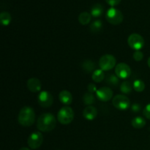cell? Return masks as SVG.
<instances>
[{
  "label": "cell",
  "instance_id": "obj_1",
  "mask_svg": "<svg viewBox=\"0 0 150 150\" xmlns=\"http://www.w3.org/2000/svg\"><path fill=\"white\" fill-rule=\"evenodd\" d=\"M57 125V120L51 113L41 114L37 122V127L41 132H50L54 130Z\"/></svg>",
  "mask_w": 150,
  "mask_h": 150
},
{
  "label": "cell",
  "instance_id": "obj_2",
  "mask_svg": "<svg viewBox=\"0 0 150 150\" xmlns=\"http://www.w3.org/2000/svg\"><path fill=\"white\" fill-rule=\"evenodd\" d=\"M35 112L30 106H24L19 111L18 122L23 127H30L35 123Z\"/></svg>",
  "mask_w": 150,
  "mask_h": 150
},
{
  "label": "cell",
  "instance_id": "obj_3",
  "mask_svg": "<svg viewBox=\"0 0 150 150\" xmlns=\"http://www.w3.org/2000/svg\"><path fill=\"white\" fill-rule=\"evenodd\" d=\"M74 119V111L70 106H64L57 113V120L62 125H69Z\"/></svg>",
  "mask_w": 150,
  "mask_h": 150
},
{
  "label": "cell",
  "instance_id": "obj_4",
  "mask_svg": "<svg viewBox=\"0 0 150 150\" xmlns=\"http://www.w3.org/2000/svg\"><path fill=\"white\" fill-rule=\"evenodd\" d=\"M105 18L108 23L113 25H119L123 21L124 16L122 13L118 9L111 7L108 9L105 14Z\"/></svg>",
  "mask_w": 150,
  "mask_h": 150
},
{
  "label": "cell",
  "instance_id": "obj_5",
  "mask_svg": "<svg viewBox=\"0 0 150 150\" xmlns=\"http://www.w3.org/2000/svg\"><path fill=\"white\" fill-rule=\"evenodd\" d=\"M117 64V59L111 54H105L100 58V68L103 71H108L114 68Z\"/></svg>",
  "mask_w": 150,
  "mask_h": 150
},
{
  "label": "cell",
  "instance_id": "obj_6",
  "mask_svg": "<svg viewBox=\"0 0 150 150\" xmlns=\"http://www.w3.org/2000/svg\"><path fill=\"white\" fill-rule=\"evenodd\" d=\"M128 45L135 51H140L144 46V39L142 35L137 33H133L127 38Z\"/></svg>",
  "mask_w": 150,
  "mask_h": 150
},
{
  "label": "cell",
  "instance_id": "obj_7",
  "mask_svg": "<svg viewBox=\"0 0 150 150\" xmlns=\"http://www.w3.org/2000/svg\"><path fill=\"white\" fill-rule=\"evenodd\" d=\"M112 104L117 109L125 111L130 106V101L127 96L124 95H117L113 98Z\"/></svg>",
  "mask_w": 150,
  "mask_h": 150
},
{
  "label": "cell",
  "instance_id": "obj_8",
  "mask_svg": "<svg viewBox=\"0 0 150 150\" xmlns=\"http://www.w3.org/2000/svg\"><path fill=\"white\" fill-rule=\"evenodd\" d=\"M43 142V136L39 131H35L29 135L27 140V144L32 149H38L42 145Z\"/></svg>",
  "mask_w": 150,
  "mask_h": 150
},
{
  "label": "cell",
  "instance_id": "obj_9",
  "mask_svg": "<svg viewBox=\"0 0 150 150\" xmlns=\"http://www.w3.org/2000/svg\"><path fill=\"white\" fill-rule=\"evenodd\" d=\"M115 75L121 79H127L131 75L130 67L126 63H119L115 67Z\"/></svg>",
  "mask_w": 150,
  "mask_h": 150
},
{
  "label": "cell",
  "instance_id": "obj_10",
  "mask_svg": "<svg viewBox=\"0 0 150 150\" xmlns=\"http://www.w3.org/2000/svg\"><path fill=\"white\" fill-rule=\"evenodd\" d=\"M38 101L39 105L42 108H49L54 103V98L49 92L42 91L38 95Z\"/></svg>",
  "mask_w": 150,
  "mask_h": 150
},
{
  "label": "cell",
  "instance_id": "obj_11",
  "mask_svg": "<svg viewBox=\"0 0 150 150\" xmlns=\"http://www.w3.org/2000/svg\"><path fill=\"white\" fill-rule=\"evenodd\" d=\"M96 97L99 100L102 102H108L113 97L112 89L109 87L103 86L97 90Z\"/></svg>",
  "mask_w": 150,
  "mask_h": 150
},
{
  "label": "cell",
  "instance_id": "obj_12",
  "mask_svg": "<svg viewBox=\"0 0 150 150\" xmlns=\"http://www.w3.org/2000/svg\"><path fill=\"white\" fill-rule=\"evenodd\" d=\"M42 83L40 81L36 78L29 79L27 81V88L32 93H37L41 90Z\"/></svg>",
  "mask_w": 150,
  "mask_h": 150
},
{
  "label": "cell",
  "instance_id": "obj_13",
  "mask_svg": "<svg viewBox=\"0 0 150 150\" xmlns=\"http://www.w3.org/2000/svg\"><path fill=\"white\" fill-rule=\"evenodd\" d=\"M97 116H98V110L93 105H88L83 111V117L86 120L92 121L96 118Z\"/></svg>",
  "mask_w": 150,
  "mask_h": 150
},
{
  "label": "cell",
  "instance_id": "obj_14",
  "mask_svg": "<svg viewBox=\"0 0 150 150\" xmlns=\"http://www.w3.org/2000/svg\"><path fill=\"white\" fill-rule=\"evenodd\" d=\"M59 99L62 104L68 106L73 102V95L67 90H62L59 94Z\"/></svg>",
  "mask_w": 150,
  "mask_h": 150
},
{
  "label": "cell",
  "instance_id": "obj_15",
  "mask_svg": "<svg viewBox=\"0 0 150 150\" xmlns=\"http://www.w3.org/2000/svg\"><path fill=\"white\" fill-rule=\"evenodd\" d=\"M104 12L103 6L101 4H95L91 9V15L94 18L100 17Z\"/></svg>",
  "mask_w": 150,
  "mask_h": 150
},
{
  "label": "cell",
  "instance_id": "obj_16",
  "mask_svg": "<svg viewBox=\"0 0 150 150\" xmlns=\"http://www.w3.org/2000/svg\"><path fill=\"white\" fill-rule=\"evenodd\" d=\"M105 79V73L101 69H97L92 73V79L96 83H100Z\"/></svg>",
  "mask_w": 150,
  "mask_h": 150
},
{
  "label": "cell",
  "instance_id": "obj_17",
  "mask_svg": "<svg viewBox=\"0 0 150 150\" xmlns=\"http://www.w3.org/2000/svg\"><path fill=\"white\" fill-rule=\"evenodd\" d=\"M131 125L134 128L142 129L146 125V120L142 117H136L133 119L131 122Z\"/></svg>",
  "mask_w": 150,
  "mask_h": 150
},
{
  "label": "cell",
  "instance_id": "obj_18",
  "mask_svg": "<svg viewBox=\"0 0 150 150\" xmlns=\"http://www.w3.org/2000/svg\"><path fill=\"white\" fill-rule=\"evenodd\" d=\"M133 89V84L128 81H123L120 85V91H121L122 93L125 94V95H128V94L131 93Z\"/></svg>",
  "mask_w": 150,
  "mask_h": 150
},
{
  "label": "cell",
  "instance_id": "obj_19",
  "mask_svg": "<svg viewBox=\"0 0 150 150\" xmlns=\"http://www.w3.org/2000/svg\"><path fill=\"white\" fill-rule=\"evenodd\" d=\"M92 15L88 12H83L79 16V21L82 25H87L90 23Z\"/></svg>",
  "mask_w": 150,
  "mask_h": 150
},
{
  "label": "cell",
  "instance_id": "obj_20",
  "mask_svg": "<svg viewBox=\"0 0 150 150\" xmlns=\"http://www.w3.org/2000/svg\"><path fill=\"white\" fill-rule=\"evenodd\" d=\"M12 21L11 15L8 12H1L0 14V22L3 26H8Z\"/></svg>",
  "mask_w": 150,
  "mask_h": 150
},
{
  "label": "cell",
  "instance_id": "obj_21",
  "mask_svg": "<svg viewBox=\"0 0 150 150\" xmlns=\"http://www.w3.org/2000/svg\"><path fill=\"white\" fill-rule=\"evenodd\" d=\"M90 31L92 33H98L100 32L101 29H103V22L100 20H96L92 22L89 26Z\"/></svg>",
  "mask_w": 150,
  "mask_h": 150
},
{
  "label": "cell",
  "instance_id": "obj_22",
  "mask_svg": "<svg viewBox=\"0 0 150 150\" xmlns=\"http://www.w3.org/2000/svg\"><path fill=\"white\" fill-rule=\"evenodd\" d=\"M83 102L85 105H92L95 102V95L90 92H86L83 96Z\"/></svg>",
  "mask_w": 150,
  "mask_h": 150
},
{
  "label": "cell",
  "instance_id": "obj_23",
  "mask_svg": "<svg viewBox=\"0 0 150 150\" xmlns=\"http://www.w3.org/2000/svg\"><path fill=\"white\" fill-rule=\"evenodd\" d=\"M82 68L83 69L85 72L86 73H91V72L95 71V62H93L91 60H86L85 62H83V64H82Z\"/></svg>",
  "mask_w": 150,
  "mask_h": 150
},
{
  "label": "cell",
  "instance_id": "obj_24",
  "mask_svg": "<svg viewBox=\"0 0 150 150\" xmlns=\"http://www.w3.org/2000/svg\"><path fill=\"white\" fill-rule=\"evenodd\" d=\"M133 89L137 92H142L145 89V83L141 79H137V80L134 81L133 83Z\"/></svg>",
  "mask_w": 150,
  "mask_h": 150
},
{
  "label": "cell",
  "instance_id": "obj_25",
  "mask_svg": "<svg viewBox=\"0 0 150 150\" xmlns=\"http://www.w3.org/2000/svg\"><path fill=\"white\" fill-rule=\"evenodd\" d=\"M119 78L114 74H109L106 77V83L110 86H117L119 84Z\"/></svg>",
  "mask_w": 150,
  "mask_h": 150
},
{
  "label": "cell",
  "instance_id": "obj_26",
  "mask_svg": "<svg viewBox=\"0 0 150 150\" xmlns=\"http://www.w3.org/2000/svg\"><path fill=\"white\" fill-rule=\"evenodd\" d=\"M133 57L135 61L140 62L144 59V54L141 51H136L133 53Z\"/></svg>",
  "mask_w": 150,
  "mask_h": 150
},
{
  "label": "cell",
  "instance_id": "obj_27",
  "mask_svg": "<svg viewBox=\"0 0 150 150\" xmlns=\"http://www.w3.org/2000/svg\"><path fill=\"white\" fill-rule=\"evenodd\" d=\"M143 115L148 120H150V103L145 106L143 110Z\"/></svg>",
  "mask_w": 150,
  "mask_h": 150
},
{
  "label": "cell",
  "instance_id": "obj_28",
  "mask_svg": "<svg viewBox=\"0 0 150 150\" xmlns=\"http://www.w3.org/2000/svg\"><path fill=\"white\" fill-rule=\"evenodd\" d=\"M131 110L133 113H139L142 110V105H141V104L138 103L132 104Z\"/></svg>",
  "mask_w": 150,
  "mask_h": 150
},
{
  "label": "cell",
  "instance_id": "obj_29",
  "mask_svg": "<svg viewBox=\"0 0 150 150\" xmlns=\"http://www.w3.org/2000/svg\"><path fill=\"white\" fill-rule=\"evenodd\" d=\"M87 89H88V92H90V93H92V94H93L94 92H95V93H96L97 90H98V89H97L96 85L93 83H90L88 84Z\"/></svg>",
  "mask_w": 150,
  "mask_h": 150
},
{
  "label": "cell",
  "instance_id": "obj_30",
  "mask_svg": "<svg viewBox=\"0 0 150 150\" xmlns=\"http://www.w3.org/2000/svg\"><path fill=\"white\" fill-rule=\"evenodd\" d=\"M122 0H105V1L107 2V4H109L111 7H114V6H117L121 2Z\"/></svg>",
  "mask_w": 150,
  "mask_h": 150
},
{
  "label": "cell",
  "instance_id": "obj_31",
  "mask_svg": "<svg viewBox=\"0 0 150 150\" xmlns=\"http://www.w3.org/2000/svg\"><path fill=\"white\" fill-rule=\"evenodd\" d=\"M147 64H148V66H149V68H150V57H149V59H148Z\"/></svg>",
  "mask_w": 150,
  "mask_h": 150
},
{
  "label": "cell",
  "instance_id": "obj_32",
  "mask_svg": "<svg viewBox=\"0 0 150 150\" xmlns=\"http://www.w3.org/2000/svg\"><path fill=\"white\" fill-rule=\"evenodd\" d=\"M19 150H30L29 149V148H26V147H23L21 148V149H20Z\"/></svg>",
  "mask_w": 150,
  "mask_h": 150
}]
</instances>
